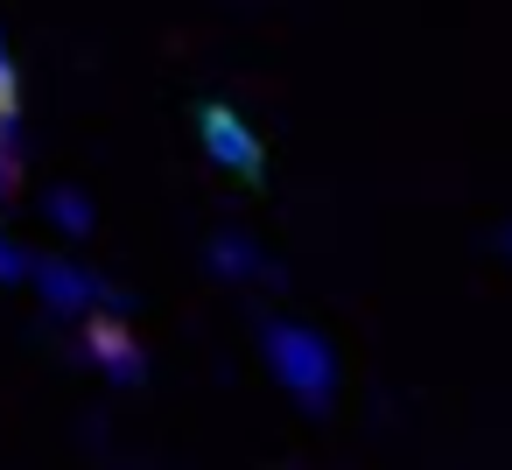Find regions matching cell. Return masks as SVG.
<instances>
[{
	"instance_id": "6da1fadb",
	"label": "cell",
	"mask_w": 512,
	"mask_h": 470,
	"mask_svg": "<svg viewBox=\"0 0 512 470\" xmlns=\"http://www.w3.org/2000/svg\"><path fill=\"white\" fill-rule=\"evenodd\" d=\"M260 351H267V372H274L309 414L330 407V393H337V358H330V344H323L316 330H302V323H267V330H260Z\"/></svg>"
},
{
	"instance_id": "7a4b0ae2",
	"label": "cell",
	"mask_w": 512,
	"mask_h": 470,
	"mask_svg": "<svg viewBox=\"0 0 512 470\" xmlns=\"http://www.w3.org/2000/svg\"><path fill=\"white\" fill-rule=\"evenodd\" d=\"M197 134H204V155H211L218 169H232V176H246V183L267 169L260 134H253V127H246L232 106H204V113H197Z\"/></svg>"
},
{
	"instance_id": "3957f363",
	"label": "cell",
	"mask_w": 512,
	"mask_h": 470,
	"mask_svg": "<svg viewBox=\"0 0 512 470\" xmlns=\"http://www.w3.org/2000/svg\"><path fill=\"white\" fill-rule=\"evenodd\" d=\"M29 274H36L43 302H50V309H64V316H78V309H99V302H106V309H120V295H113V288H99V281H92L85 267H71V260H36Z\"/></svg>"
},
{
	"instance_id": "277c9868",
	"label": "cell",
	"mask_w": 512,
	"mask_h": 470,
	"mask_svg": "<svg viewBox=\"0 0 512 470\" xmlns=\"http://www.w3.org/2000/svg\"><path fill=\"white\" fill-rule=\"evenodd\" d=\"M85 351H92V365H99L106 379H120V386H134V379L148 372V358H141V344H134V330H127L120 316H92V323H85Z\"/></svg>"
},
{
	"instance_id": "5b68a950",
	"label": "cell",
	"mask_w": 512,
	"mask_h": 470,
	"mask_svg": "<svg viewBox=\"0 0 512 470\" xmlns=\"http://www.w3.org/2000/svg\"><path fill=\"white\" fill-rule=\"evenodd\" d=\"M211 274L253 281V274H267V260H260V246H253L246 232H218V239H211Z\"/></svg>"
},
{
	"instance_id": "8992f818",
	"label": "cell",
	"mask_w": 512,
	"mask_h": 470,
	"mask_svg": "<svg viewBox=\"0 0 512 470\" xmlns=\"http://www.w3.org/2000/svg\"><path fill=\"white\" fill-rule=\"evenodd\" d=\"M50 225L85 239V232H92V197H85V190H50Z\"/></svg>"
},
{
	"instance_id": "52a82bcc",
	"label": "cell",
	"mask_w": 512,
	"mask_h": 470,
	"mask_svg": "<svg viewBox=\"0 0 512 470\" xmlns=\"http://www.w3.org/2000/svg\"><path fill=\"white\" fill-rule=\"evenodd\" d=\"M29 267H36V260H29V253H22L15 239H0V288H15V281H29Z\"/></svg>"
},
{
	"instance_id": "ba28073f",
	"label": "cell",
	"mask_w": 512,
	"mask_h": 470,
	"mask_svg": "<svg viewBox=\"0 0 512 470\" xmlns=\"http://www.w3.org/2000/svg\"><path fill=\"white\" fill-rule=\"evenodd\" d=\"M15 99H22V78H15L8 50H0V113H15Z\"/></svg>"
},
{
	"instance_id": "9c48e42d",
	"label": "cell",
	"mask_w": 512,
	"mask_h": 470,
	"mask_svg": "<svg viewBox=\"0 0 512 470\" xmlns=\"http://www.w3.org/2000/svg\"><path fill=\"white\" fill-rule=\"evenodd\" d=\"M15 190V155H0V197Z\"/></svg>"
},
{
	"instance_id": "30bf717a",
	"label": "cell",
	"mask_w": 512,
	"mask_h": 470,
	"mask_svg": "<svg viewBox=\"0 0 512 470\" xmlns=\"http://www.w3.org/2000/svg\"><path fill=\"white\" fill-rule=\"evenodd\" d=\"M8 127H15V113H0V155H8Z\"/></svg>"
},
{
	"instance_id": "8fae6325",
	"label": "cell",
	"mask_w": 512,
	"mask_h": 470,
	"mask_svg": "<svg viewBox=\"0 0 512 470\" xmlns=\"http://www.w3.org/2000/svg\"><path fill=\"white\" fill-rule=\"evenodd\" d=\"M498 246H505V260H512V225H505V232H498Z\"/></svg>"
}]
</instances>
